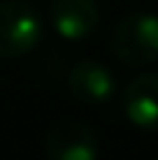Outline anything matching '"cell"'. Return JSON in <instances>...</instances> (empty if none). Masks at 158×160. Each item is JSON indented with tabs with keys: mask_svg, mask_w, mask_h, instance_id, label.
Here are the masks:
<instances>
[{
	"mask_svg": "<svg viewBox=\"0 0 158 160\" xmlns=\"http://www.w3.org/2000/svg\"><path fill=\"white\" fill-rule=\"evenodd\" d=\"M44 37V23L26 0L0 2V58H19L33 51Z\"/></svg>",
	"mask_w": 158,
	"mask_h": 160,
	"instance_id": "6da1fadb",
	"label": "cell"
},
{
	"mask_svg": "<svg viewBox=\"0 0 158 160\" xmlns=\"http://www.w3.org/2000/svg\"><path fill=\"white\" fill-rule=\"evenodd\" d=\"M112 51L121 63L142 68L158 60V16L135 12L123 16L112 35Z\"/></svg>",
	"mask_w": 158,
	"mask_h": 160,
	"instance_id": "7a4b0ae2",
	"label": "cell"
},
{
	"mask_svg": "<svg viewBox=\"0 0 158 160\" xmlns=\"http://www.w3.org/2000/svg\"><path fill=\"white\" fill-rule=\"evenodd\" d=\"M44 151L49 160H98L100 144L89 125L79 121H61L47 132Z\"/></svg>",
	"mask_w": 158,
	"mask_h": 160,
	"instance_id": "3957f363",
	"label": "cell"
},
{
	"mask_svg": "<svg viewBox=\"0 0 158 160\" xmlns=\"http://www.w3.org/2000/svg\"><path fill=\"white\" fill-rule=\"evenodd\" d=\"M49 21L65 40H86L100 23V7L95 0H51Z\"/></svg>",
	"mask_w": 158,
	"mask_h": 160,
	"instance_id": "277c9868",
	"label": "cell"
},
{
	"mask_svg": "<svg viewBox=\"0 0 158 160\" xmlns=\"http://www.w3.org/2000/svg\"><path fill=\"white\" fill-rule=\"evenodd\" d=\"M121 109L135 128L158 130V72L135 77L121 93Z\"/></svg>",
	"mask_w": 158,
	"mask_h": 160,
	"instance_id": "5b68a950",
	"label": "cell"
},
{
	"mask_svg": "<svg viewBox=\"0 0 158 160\" xmlns=\"http://www.w3.org/2000/svg\"><path fill=\"white\" fill-rule=\"evenodd\" d=\"M68 88L84 104H105L116 93L114 74L98 60H79L68 74Z\"/></svg>",
	"mask_w": 158,
	"mask_h": 160,
	"instance_id": "8992f818",
	"label": "cell"
}]
</instances>
